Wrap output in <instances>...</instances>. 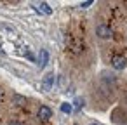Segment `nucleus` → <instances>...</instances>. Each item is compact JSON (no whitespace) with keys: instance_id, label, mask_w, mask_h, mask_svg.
<instances>
[{"instance_id":"obj_1","label":"nucleus","mask_w":127,"mask_h":125,"mask_svg":"<svg viewBox=\"0 0 127 125\" xmlns=\"http://www.w3.org/2000/svg\"><path fill=\"white\" fill-rule=\"evenodd\" d=\"M125 64H127V59H125L124 56L115 54V56L111 57V66H113L115 70H124V68H125Z\"/></svg>"},{"instance_id":"obj_2","label":"nucleus","mask_w":127,"mask_h":125,"mask_svg":"<svg viewBox=\"0 0 127 125\" xmlns=\"http://www.w3.org/2000/svg\"><path fill=\"white\" fill-rule=\"evenodd\" d=\"M96 35H97L99 38H110V37L113 35V31H111L110 26H106V25H99V26L96 28Z\"/></svg>"},{"instance_id":"obj_3","label":"nucleus","mask_w":127,"mask_h":125,"mask_svg":"<svg viewBox=\"0 0 127 125\" xmlns=\"http://www.w3.org/2000/svg\"><path fill=\"white\" fill-rule=\"evenodd\" d=\"M54 85V73H47L44 76V82H42V90L44 92H49Z\"/></svg>"},{"instance_id":"obj_4","label":"nucleus","mask_w":127,"mask_h":125,"mask_svg":"<svg viewBox=\"0 0 127 125\" xmlns=\"http://www.w3.org/2000/svg\"><path fill=\"white\" fill-rule=\"evenodd\" d=\"M37 116H38V120H42V122H47V120L52 116V111H51V108H49V106H40V109H38Z\"/></svg>"},{"instance_id":"obj_5","label":"nucleus","mask_w":127,"mask_h":125,"mask_svg":"<svg viewBox=\"0 0 127 125\" xmlns=\"http://www.w3.org/2000/svg\"><path fill=\"white\" fill-rule=\"evenodd\" d=\"M47 61H49V52H47V50H40V56H38V66L44 68V66L47 64Z\"/></svg>"},{"instance_id":"obj_6","label":"nucleus","mask_w":127,"mask_h":125,"mask_svg":"<svg viewBox=\"0 0 127 125\" xmlns=\"http://www.w3.org/2000/svg\"><path fill=\"white\" fill-rule=\"evenodd\" d=\"M35 9H37V11H42L44 14H51V12H52V9L49 7V4H45V2H40V4H35Z\"/></svg>"},{"instance_id":"obj_7","label":"nucleus","mask_w":127,"mask_h":125,"mask_svg":"<svg viewBox=\"0 0 127 125\" xmlns=\"http://www.w3.org/2000/svg\"><path fill=\"white\" fill-rule=\"evenodd\" d=\"M12 102H14L16 106H23V104H26V97H23V96L16 94V96L12 97Z\"/></svg>"},{"instance_id":"obj_8","label":"nucleus","mask_w":127,"mask_h":125,"mask_svg":"<svg viewBox=\"0 0 127 125\" xmlns=\"http://www.w3.org/2000/svg\"><path fill=\"white\" fill-rule=\"evenodd\" d=\"M61 111H63V113H71V111H73V106H71L70 102H63V104H61Z\"/></svg>"},{"instance_id":"obj_9","label":"nucleus","mask_w":127,"mask_h":125,"mask_svg":"<svg viewBox=\"0 0 127 125\" xmlns=\"http://www.w3.org/2000/svg\"><path fill=\"white\" fill-rule=\"evenodd\" d=\"M73 104H75V109H80V108L84 106V99H80V97H77Z\"/></svg>"},{"instance_id":"obj_10","label":"nucleus","mask_w":127,"mask_h":125,"mask_svg":"<svg viewBox=\"0 0 127 125\" xmlns=\"http://www.w3.org/2000/svg\"><path fill=\"white\" fill-rule=\"evenodd\" d=\"M91 4H92V0H87V2H84V4H82V5H80V7H89V5H91Z\"/></svg>"},{"instance_id":"obj_11","label":"nucleus","mask_w":127,"mask_h":125,"mask_svg":"<svg viewBox=\"0 0 127 125\" xmlns=\"http://www.w3.org/2000/svg\"><path fill=\"white\" fill-rule=\"evenodd\" d=\"M11 125H21V123H18V122H11Z\"/></svg>"},{"instance_id":"obj_12","label":"nucleus","mask_w":127,"mask_h":125,"mask_svg":"<svg viewBox=\"0 0 127 125\" xmlns=\"http://www.w3.org/2000/svg\"><path fill=\"white\" fill-rule=\"evenodd\" d=\"M0 54H4V50H2V49H0Z\"/></svg>"},{"instance_id":"obj_13","label":"nucleus","mask_w":127,"mask_h":125,"mask_svg":"<svg viewBox=\"0 0 127 125\" xmlns=\"http://www.w3.org/2000/svg\"><path fill=\"white\" fill-rule=\"evenodd\" d=\"M0 97H2V90H0Z\"/></svg>"},{"instance_id":"obj_14","label":"nucleus","mask_w":127,"mask_h":125,"mask_svg":"<svg viewBox=\"0 0 127 125\" xmlns=\"http://www.w3.org/2000/svg\"><path fill=\"white\" fill-rule=\"evenodd\" d=\"M91 125H97V123H91Z\"/></svg>"}]
</instances>
